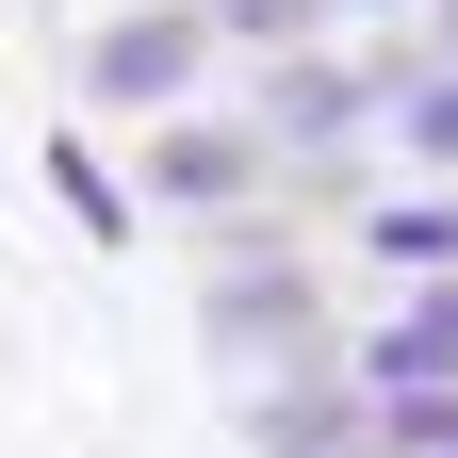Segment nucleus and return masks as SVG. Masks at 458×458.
Returning <instances> with one entry per match:
<instances>
[{
  "instance_id": "nucleus-8",
  "label": "nucleus",
  "mask_w": 458,
  "mask_h": 458,
  "mask_svg": "<svg viewBox=\"0 0 458 458\" xmlns=\"http://www.w3.org/2000/svg\"><path fill=\"white\" fill-rule=\"evenodd\" d=\"M426 0H327V33H410Z\"/></svg>"
},
{
  "instance_id": "nucleus-9",
  "label": "nucleus",
  "mask_w": 458,
  "mask_h": 458,
  "mask_svg": "<svg viewBox=\"0 0 458 458\" xmlns=\"http://www.w3.org/2000/svg\"><path fill=\"white\" fill-rule=\"evenodd\" d=\"M410 49H426V66H458V0H426V17H410Z\"/></svg>"
},
{
  "instance_id": "nucleus-5",
  "label": "nucleus",
  "mask_w": 458,
  "mask_h": 458,
  "mask_svg": "<svg viewBox=\"0 0 458 458\" xmlns=\"http://www.w3.org/2000/svg\"><path fill=\"white\" fill-rule=\"evenodd\" d=\"M377 148H393V164H410V181H426V197H458V66H426L410 98H393V114H377Z\"/></svg>"
},
{
  "instance_id": "nucleus-4",
  "label": "nucleus",
  "mask_w": 458,
  "mask_h": 458,
  "mask_svg": "<svg viewBox=\"0 0 458 458\" xmlns=\"http://www.w3.org/2000/svg\"><path fill=\"white\" fill-rule=\"evenodd\" d=\"M344 246H360L377 278H458V197L393 181V197H360V213H344Z\"/></svg>"
},
{
  "instance_id": "nucleus-2",
  "label": "nucleus",
  "mask_w": 458,
  "mask_h": 458,
  "mask_svg": "<svg viewBox=\"0 0 458 458\" xmlns=\"http://www.w3.org/2000/svg\"><path fill=\"white\" fill-rule=\"evenodd\" d=\"M114 181H131V213H197V229H229V213H262V197H278V164H262L246 114H213V98H197V114H148Z\"/></svg>"
},
{
  "instance_id": "nucleus-6",
  "label": "nucleus",
  "mask_w": 458,
  "mask_h": 458,
  "mask_svg": "<svg viewBox=\"0 0 458 458\" xmlns=\"http://www.w3.org/2000/svg\"><path fill=\"white\" fill-rule=\"evenodd\" d=\"M213 66H278V49H327V0H197Z\"/></svg>"
},
{
  "instance_id": "nucleus-7",
  "label": "nucleus",
  "mask_w": 458,
  "mask_h": 458,
  "mask_svg": "<svg viewBox=\"0 0 458 458\" xmlns=\"http://www.w3.org/2000/svg\"><path fill=\"white\" fill-rule=\"evenodd\" d=\"M49 181H66V213L98 229V246H131V181H114V164H98V131H82V114H66V131H49Z\"/></svg>"
},
{
  "instance_id": "nucleus-1",
  "label": "nucleus",
  "mask_w": 458,
  "mask_h": 458,
  "mask_svg": "<svg viewBox=\"0 0 458 458\" xmlns=\"http://www.w3.org/2000/svg\"><path fill=\"white\" fill-rule=\"evenodd\" d=\"M66 98L148 131V114H197L213 98V17L197 0H82L66 17Z\"/></svg>"
},
{
  "instance_id": "nucleus-3",
  "label": "nucleus",
  "mask_w": 458,
  "mask_h": 458,
  "mask_svg": "<svg viewBox=\"0 0 458 458\" xmlns=\"http://www.w3.org/2000/svg\"><path fill=\"white\" fill-rule=\"evenodd\" d=\"M246 131L262 164H360L377 148V82H360V49H278V66H246Z\"/></svg>"
},
{
  "instance_id": "nucleus-10",
  "label": "nucleus",
  "mask_w": 458,
  "mask_h": 458,
  "mask_svg": "<svg viewBox=\"0 0 458 458\" xmlns=\"http://www.w3.org/2000/svg\"><path fill=\"white\" fill-rule=\"evenodd\" d=\"M33 17H82V0H33Z\"/></svg>"
}]
</instances>
